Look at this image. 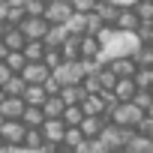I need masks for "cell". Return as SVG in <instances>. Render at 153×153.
<instances>
[{"mask_svg":"<svg viewBox=\"0 0 153 153\" xmlns=\"http://www.w3.org/2000/svg\"><path fill=\"white\" fill-rule=\"evenodd\" d=\"M138 48H141V39H138V33L114 27V36L105 42L102 60H105V63H111V60H117V57H135V54H138Z\"/></svg>","mask_w":153,"mask_h":153,"instance_id":"obj_1","label":"cell"},{"mask_svg":"<svg viewBox=\"0 0 153 153\" xmlns=\"http://www.w3.org/2000/svg\"><path fill=\"white\" fill-rule=\"evenodd\" d=\"M144 117H147V111L138 108L135 102H120V105L111 111V123H120V126H126V129H138Z\"/></svg>","mask_w":153,"mask_h":153,"instance_id":"obj_2","label":"cell"},{"mask_svg":"<svg viewBox=\"0 0 153 153\" xmlns=\"http://www.w3.org/2000/svg\"><path fill=\"white\" fill-rule=\"evenodd\" d=\"M51 75H54L63 87H69V84H84V78H87V72H84V63H81V60H66V63H60Z\"/></svg>","mask_w":153,"mask_h":153,"instance_id":"obj_3","label":"cell"},{"mask_svg":"<svg viewBox=\"0 0 153 153\" xmlns=\"http://www.w3.org/2000/svg\"><path fill=\"white\" fill-rule=\"evenodd\" d=\"M132 135H135V129H126V126H120V123H111L108 120V126L102 129V141L111 147V150H123L129 141H132Z\"/></svg>","mask_w":153,"mask_h":153,"instance_id":"obj_4","label":"cell"},{"mask_svg":"<svg viewBox=\"0 0 153 153\" xmlns=\"http://www.w3.org/2000/svg\"><path fill=\"white\" fill-rule=\"evenodd\" d=\"M30 126L24 120H0V141L3 144H24Z\"/></svg>","mask_w":153,"mask_h":153,"instance_id":"obj_5","label":"cell"},{"mask_svg":"<svg viewBox=\"0 0 153 153\" xmlns=\"http://www.w3.org/2000/svg\"><path fill=\"white\" fill-rule=\"evenodd\" d=\"M27 111L24 96H0V120H21Z\"/></svg>","mask_w":153,"mask_h":153,"instance_id":"obj_6","label":"cell"},{"mask_svg":"<svg viewBox=\"0 0 153 153\" xmlns=\"http://www.w3.org/2000/svg\"><path fill=\"white\" fill-rule=\"evenodd\" d=\"M18 27L24 30V36H27V39H45V36H48V30H51V21H48L45 15H27Z\"/></svg>","mask_w":153,"mask_h":153,"instance_id":"obj_7","label":"cell"},{"mask_svg":"<svg viewBox=\"0 0 153 153\" xmlns=\"http://www.w3.org/2000/svg\"><path fill=\"white\" fill-rule=\"evenodd\" d=\"M72 15H75V3H72V0H48L45 18H48L51 24H66Z\"/></svg>","mask_w":153,"mask_h":153,"instance_id":"obj_8","label":"cell"},{"mask_svg":"<svg viewBox=\"0 0 153 153\" xmlns=\"http://www.w3.org/2000/svg\"><path fill=\"white\" fill-rule=\"evenodd\" d=\"M66 129H69V126H66V120H63V117H48V120H45V126H42L45 141H48V144H57V147L63 144Z\"/></svg>","mask_w":153,"mask_h":153,"instance_id":"obj_9","label":"cell"},{"mask_svg":"<svg viewBox=\"0 0 153 153\" xmlns=\"http://www.w3.org/2000/svg\"><path fill=\"white\" fill-rule=\"evenodd\" d=\"M27 36H24V30L21 27H3V36H0V45H6L9 51H24L27 48Z\"/></svg>","mask_w":153,"mask_h":153,"instance_id":"obj_10","label":"cell"},{"mask_svg":"<svg viewBox=\"0 0 153 153\" xmlns=\"http://www.w3.org/2000/svg\"><path fill=\"white\" fill-rule=\"evenodd\" d=\"M21 75H24L30 84H45V81L51 78V69H48L45 60H39V63H27V69H24Z\"/></svg>","mask_w":153,"mask_h":153,"instance_id":"obj_11","label":"cell"},{"mask_svg":"<svg viewBox=\"0 0 153 153\" xmlns=\"http://www.w3.org/2000/svg\"><path fill=\"white\" fill-rule=\"evenodd\" d=\"M108 66L117 72V78H135V75H138V69H141L135 57H117V60H111Z\"/></svg>","mask_w":153,"mask_h":153,"instance_id":"obj_12","label":"cell"},{"mask_svg":"<svg viewBox=\"0 0 153 153\" xmlns=\"http://www.w3.org/2000/svg\"><path fill=\"white\" fill-rule=\"evenodd\" d=\"M69 36H72V30H69L66 24H51V30H48V36H45V45H48V48H63Z\"/></svg>","mask_w":153,"mask_h":153,"instance_id":"obj_13","label":"cell"},{"mask_svg":"<svg viewBox=\"0 0 153 153\" xmlns=\"http://www.w3.org/2000/svg\"><path fill=\"white\" fill-rule=\"evenodd\" d=\"M27 87H30V81L24 78V75H12V78L0 87V96H24Z\"/></svg>","mask_w":153,"mask_h":153,"instance_id":"obj_14","label":"cell"},{"mask_svg":"<svg viewBox=\"0 0 153 153\" xmlns=\"http://www.w3.org/2000/svg\"><path fill=\"white\" fill-rule=\"evenodd\" d=\"M60 96L66 99V105H84V99H87L90 93H87L84 84H69V87L60 90Z\"/></svg>","mask_w":153,"mask_h":153,"instance_id":"obj_15","label":"cell"},{"mask_svg":"<svg viewBox=\"0 0 153 153\" xmlns=\"http://www.w3.org/2000/svg\"><path fill=\"white\" fill-rule=\"evenodd\" d=\"M96 12L105 18V24H108V27H117V18H120V12H123V9H120L117 3H111V0H99V3H96Z\"/></svg>","mask_w":153,"mask_h":153,"instance_id":"obj_16","label":"cell"},{"mask_svg":"<svg viewBox=\"0 0 153 153\" xmlns=\"http://www.w3.org/2000/svg\"><path fill=\"white\" fill-rule=\"evenodd\" d=\"M144 21H141V15L135 12V6H129V9H123L120 12V18H117V27L120 30H132V33H138V27H141Z\"/></svg>","mask_w":153,"mask_h":153,"instance_id":"obj_17","label":"cell"},{"mask_svg":"<svg viewBox=\"0 0 153 153\" xmlns=\"http://www.w3.org/2000/svg\"><path fill=\"white\" fill-rule=\"evenodd\" d=\"M66 27H69L72 33H78V36H87V30H90V12L75 9V15L66 21Z\"/></svg>","mask_w":153,"mask_h":153,"instance_id":"obj_18","label":"cell"},{"mask_svg":"<svg viewBox=\"0 0 153 153\" xmlns=\"http://www.w3.org/2000/svg\"><path fill=\"white\" fill-rule=\"evenodd\" d=\"M135 93H138L135 78H120V81H117V87H114V96H117L120 102H132V99H135Z\"/></svg>","mask_w":153,"mask_h":153,"instance_id":"obj_19","label":"cell"},{"mask_svg":"<svg viewBox=\"0 0 153 153\" xmlns=\"http://www.w3.org/2000/svg\"><path fill=\"white\" fill-rule=\"evenodd\" d=\"M21 120H24L30 129H42L48 117H45V108H42V105H27V111H24V117H21Z\"/></svg>","mask_w":153,"mask_h":153,"instance_id":"obj_20","label":"cell"},{"mask_svg":"<svg viewBox=\"0 0 153 153\" xmlns=\"http://www.w3.org/2000/svg\"><path fill=\"white\" fill-rule=\"evenodd\" d=\"M126 150H129V153H153V138L135 129V135H132V141L126 144Z\"/></svg>","mask_w":153,"mask_h":153,"instance_id":"obj_21","label":"cell"},{"mask_svg":"<svg viewBox=\"0 0 153 153\" xmlns=\"http://www.w3.org/2000/svg\"><path fill=\"white\" fill-rule=\"evenodd\" d=\"M105 126H108V117H84V123H81V132H84L87 138H99Z\"/></svg>","mask_w":153,"mask_h":153,"instance_id":"obj_22","label":"cell"},{"mask_svg":"<svg viewBox=\"0 0 153 153\" xmlns=\"http://www.w3.org/2000/svg\"><path fill=\"white\" fill-rule=\"evenodd\" d=\"M42 108H45V117H63L69 105H66V99H63V96H48Z\"/></svg>","mask_w":153,"mask_h":153,"instance_id":"obj_23","label":"cell"},{"mask_svg":"<svg viewBox=\"0 0 153 153\" xmlns=\"http://www.w3.org/2000/svg\"><path fill=\"white\" fill-rule=\"evenodd\" d=\"M3 63H6L12 72H18V75H21V72L27 69V63H30V60H27V54H24V51H9V54L3 57Z\"/></svg>","mask_w":153,"mask_h":153,"instance_id":"obj_24","label":"cell"},{"mask_svg":"<svg viewBox=\"0 0 153 153\" xmlns=\"http://www.w3.org/2000/svg\"><path fill=\"white\" fill-rule=\"evenodd\" d=\"M24 99H27V105H45V99H48L45 84H30L27 93H24Z\"/></svg>","mask_w":153,"mask_h":153,"instance_id":"obj_25","label":"cell"},{"mask_svg":"<svg viewBox=\"0 0 153 153\" xmlns=\"http://www.w3.org/2000/svg\"><path fill=\"white\" fill-rule=\"evenodd\" d=\"M84 141H87V135L81 132V126H69V129H66V138H63V147H72V150H78Z\"/></svg>","mask_w":153,"mask_h":153,"instance_id":"obj_26","label":"cell"},{"mask_svg":"<svg viewBox=\"0 0 153 153\" xmlns=\"http://www.w3.org/2000/svg\"><path fill=\"white\" fill-rule=\"evenodd\" d=\"M24 147H27V150H45V147H48L45 132H42V129H30L27 138H24Z\"/></svg>","mask_w":153,"mask_h":153,"instance_id":"obj_27","label":"cell"},{"mask_svg":"<svg viewBox=\"0 0 153 153\" xmlns=\"http://www.w3.org/2000/svg\"><path fill=\"white\" fill-rule=\"evenodd\" d=\"M84 117H87L84 105H69V108H66V114H63L66 126H81V123H84Z\"/></svg>","mask_w":153,"mask_h":153,"instance_id":"obj_28","label":"cell"},{"mask_svg":"<svg viewBox=\"0 0 153 153\" xmlns=\"http://www.w3.org/2000/svg\"><path fill=\"white\" fill-rule=\"evenodd\" d=\"M135 84H138V90H153V66H141L138 69Z\"/></svg>","mask_w":153,"mask_h":153,"instance_id":"obj_29","label":"cell"},{"mask_svg":"<svg viewBox=\"0 0 153 153\" xmlns=\"http://www.w3.org/2000/svg\"><path fill=\"white\" fill-rule=\"evenodd\" d=\"M132 102H135L138 108H144V111H150V108H153V90H138Z\"/></svg>","mask_w":153,"mask_h":153,"instance_id":"obj_30","label":"cell"},{"mask_svg":"<svg viewBox=\"0 0 153 153\" xmlns=\"http://www.w3.org/2000/svg\"><path fill=\"white\" fill-rule=\"evenodd\" d=\"M135 60H138V66H153V45H141Z\"/></svg>","mask_w":153,"mask_h":153,"instance_id":"obj_31","label":"cell"},{"mask_svg":"<svg viewBox=\"0 0 153 153\" xmlns=\"http://www.w3.org/2000/svg\"><path fill=\"white\" fill-rule=\"evenodd\" d=\"M135 12L141 15V21H153V0H138Z\"/></svg>","mask_w":153,"mask_h":153,"instance_id":"obj_32","label":"cell"},{"mask_svg":"<svg viewBox=\"0 0 153 153\" xmlns=\"http://www.w3.org/2000/svg\"><path fill=\"white\" fill-rule=\"evenodd\" d=\"M138 39H141V45H153V21H144L138 27Z\"/></svg>","mask_w":153,"mask_h":153,"instance_id":"obj_33","label":"cell"},{"mask_svg":"<svg viewBox=\"0 0 153 153\" xmlns=\"http://www.w3.org/2000/svg\"><path fill=\"white\" fill-rule=\"evenodd\" d=\"M48 0H27V15H45Z\"/></svg>","mask_w":153,"mask_h":153,"instance_id":"obj_34","label":"cell"},{"mask_svg":"<svg viewBox=\"0 0 153 153\" xmlns=\"http://www.w3.org/2000/svg\"><path fill=\"white\" fill-rule=\"evenodd\" d=\"M12 75H18V72H12V69H9V66L3 63V60H0V87H3V84H6L9 78H12Z\"/></svg>","mask_w":153,"mask_h":153,"instance_id":"obj_35","label":"cell"},{"mask_svg":"<svg viewBox=\"0 0 153 153\" xmlns=\"http://www.w3.org/2000/svg\"><path fill=\"white\" fill-rule=\"evenodd\" d=\"M0 153H27L24 144H0Z\"/></svg>","mask_w":153,"mask_h":153,"instance_id":"obj_36","label":"cell"},{"mask_svg":"<svg viewBox=\"0 0 153 153\" xmlns=\"http://www.w3.org/2000/svg\"><path fill=\"white\" fill-rule=\"evenodd\" d=\"M138 132H144V135H150V138H153V117H150V114H147V117L141 120V126H138Z\"/></svg>","mask_w":153,"mask_h":153,"instance_id":"obj_37","label":"cell"},{"mask_svg":"<svg viewBox=\"0 0 153 153\" xmlns=\"http://www.w3.org/2000/svg\"><path fill=\"white\" fill-rule=\"evenodd\" d=\"M0 3H6V6H27V0H0Z\"/></svg>","mask_w":153,"mask_h":153,"instance_id":"obj_38","label":"cell"},{"mask_svg":"<svg viewBox=\"0 0 153 153\" xmlns=\"http://www.w3.org/2000/svg\"><path fill=\"white\" fill-rule=\"evenodd\" d=\"M57 153H75V150H72V147H63V144H60V147H57Z\"/></svg>","mask_w":153,"mask_h":153,"instance_id":"obj_39","label":"cell"},{"mask_svg":"<svg viewBox=\"0 0 153 153\" xmlns=\"http://www.w3.org/2000/svg\"><path fill=\"white\" fill-rule=\"evenodd\" d=\"M111 153H129V150H126V147H123V150H111Z\"/></svg>","mask_w":153,"mask_h":153,"instance_id":"obj_40","label":"cell"},{"mask_svg":"<svg viewBox=\"0 0 153 153\" xmlns=\"http://www.w3.org/2000/svg\"><path fill=\"white\" fill-rule=\"evenodd\" d=\"M147 114H150V117H153V108H150V111H147Z\"/></svg>","mask_w":153,"mask_h":153,"instance_id":"obj_41","label":"cell"}]
</instances>
